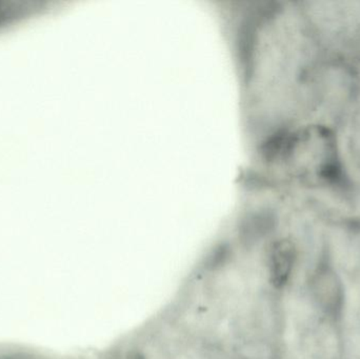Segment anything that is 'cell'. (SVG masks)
<instances>
[{"mask_svg":"<svg viewBox=\"0 0 360 359\" xmlns=\"http://www.w3.org/2000/svg\"><path fill=\"white\" fill-rule=\"evenodd\" d=\"M295 253L289 242H279L273 248L270 259L271 282L277 288L285 286L291 276Z\"/></svg>","mask_w":360,"mask_h":359,"instance_id":"1","label":"cell"}]
</instances>
